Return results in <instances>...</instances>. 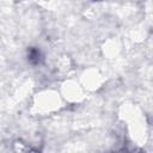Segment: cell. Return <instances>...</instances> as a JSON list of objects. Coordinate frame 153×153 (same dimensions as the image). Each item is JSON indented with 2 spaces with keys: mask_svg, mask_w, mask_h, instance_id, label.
Returning <instances> with one entry per match:
<instances>
[{
  "mask_svg": "<svg viewBox=\"0 0 153 153\" xmlns=\"http://www.w3.org/2000/svg\"><path fill=\"white\" fill-rule=\"evenodd\" d=\"M39 60H41V53L38 49H35V48H31L29 50V61L32 63V65H37L39 63Z\"/></svg>",
  "mask_w": 153,
  "mask_h": 153,
  "instance_id": "cell-1",
  "label": "cell"
}]
</instances>
